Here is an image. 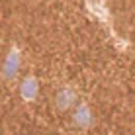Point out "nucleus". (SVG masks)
Segmentation results:
<instances>
[{
    "instance_id": "obj_1",
    "label": "nucleus",
    "mask_w": 135,
    "mask_h": 135,
    "mask_svg": "<svg viewBox=\"0 0 135 135\" xmlns=\"http://www.w3.org/2000/svg\"><path fill=\"white\" fill-rule=\"evenodd\" d=\"M71 100H73V94L71 92H61V94L57 96V106L61 110H67L69 106H71Z\"/></svg>"
},
{
    "instance_id": "obj_2",
    "label": "nucleus",
    "mask_w": 135,
    "mask_h": 135,
    "mask_svg": "<svg viewBox=\"0 0 135 135\" xmlns=\"http://www.w3.org/2000/svg\"><path fill=\"white\" fill-rule=\"evenodd\" d=\"M24 96L26 98H33L35 96V80H26V84H24Z\"/></svg>"
}]
</instances>
